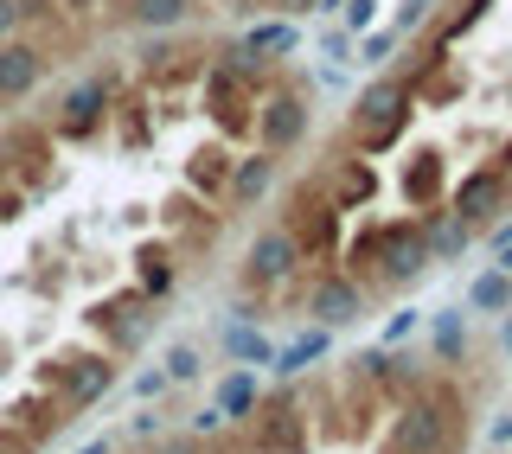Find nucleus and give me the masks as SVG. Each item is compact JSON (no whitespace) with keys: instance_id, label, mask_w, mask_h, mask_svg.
Listing matches in <instances>:
<instances>
[{"instance_id":"nucleus-1","label":"nucleus","mask_w":512,"mask_h":454,"mask_svg":"<svg viewBox=\"0 0 512 454\" xmlns=\"http://www.w3.org/2000/svg\"><path fill=\"white\" fill-rule=\"evenodd\" d=\"M461 442H468V410H461V397L448 391V384H429V391H416L404 403L384 454H461Z\"/></svg>"},{"instance_id":"nucleus-2","label":"nucleus","mask_w":512,"mask_h":454,"mask_svg":"<svg viewBox=\"0 0 512 454\" xmlns=\"http://www.w3.org/2000/svg\"><path fill=\"white\" fill-rule=\"evenodd\" d=\"M416 96L404 77H378V84L359 90V103H352V141H359V154H384L404 141V122H410Z\"/></svg>"},{"instance_id":"nucleus-3","label":"nucleus","mask_w":512,"mask_h":454,"mask_svg":"<svg viewBox=\"0 0 512 454\" xmlns=\"http://www.w3.org/2000/svg\"><path fill=\"white\" fill-rule=\"evenodd\" d=\"M282 231H288V243L301 250V263L333 256V243H340V205H333V192L320 186V180H314V186L301 180V186L282 199Z\"/></svg>"},{"instance_id":"nucleus-4","label":"nucleus","mask_w":512,"mask_h":454,"mask_svg":"<svg viewBox=\"0 0 512 454\" xmlns=\"http://www.w3.org/2000/svg\"><path fill=\"white\" fill-rule=\"evenodd\" d=\"M250 448L256 454H308V410L295 397L250 403Z\"/></svg>"},{"instance_id":"nucleus-5","label":"nucleus","mask_w":512,"mask_h":454,"mask_svg":"<svg viewBox=\"0 0 512 454\" xmlns=\"http://www.w3.org/2000/svg\"><path fill=\"white\" fill-rule=\"evenodd\" d=\"M308 122H314L308 96H295V90H269L263 103H256V122H250V135L263 141L269 154H288L295 141H308Z\"/></svg>"},{"instance_id":"nucleus-6","label":"nucleus","mask_w":512,"mask_h":454,"mask_svg":"<svg viewBox=\"0 0 512 454\" xmlns=\"http://www.w3.org/2000/svg\"><path fill=\"white\" fill-rule=\"evenodd\" d=\"M205 109H212V122L224 135H250V122H256L250 77H237L231 64H212V71H205Z\"/></svg>"},{"instance_id":"nucleus-7","label":"nucleus","mask_w":512,"mask_h":454,"mask_svg":"<svg viewBox=\"0 0 512 454\" xmlns=\"http://www.w3.org/2000/svg\"><path fill=\"white\" fill-rule=\"evenodd\" d=\"M39 384H45V391H58L64 410H90V403L116 384V365H109V359H58Z\"/></svg>"},{"instance_id":"nucleus-8","label":"nucleus","mask_w":512,"mask_h":454,"mask_svg":"<svg viewBox=\"0 0 512 454\" xmlns=\"http://www.w3.org/2000/svg\"><path fill=\"white\" fill-rule=\"evenodd\" d=\"M301 269V250L288 243V231L276 224V231H263L244 250V288H276V282H288V275Z\"/></svg>"},{"instance_id":"nucleus-9","label":"nucleus","mask_w":512,"mask_h":454,"mask_svg":"<svg viewBox=\"0 0 512 454\" xmlns=\"http://www.w3.org/2000/svg\"><path fill=\"white\" fill-rule=\"evenodd\" d=\"M109 103H116V90H109L103 77H90V84H77L71 96H64V109L52 116V128L64 141H84V135H96V128L109 122Z\"/></svg>"},{"instance_id":"nucleus-10","label":"nucleus","mask_w":512,"mask_h":454,"mask_svg":"<svg viewBox=\"0 0 512 454\" xmlns=\"http://www.w3.org/2000/svg\"><path fill=\"white\" fill-rule=\"evenodd\" d=\"M308 314L320 320V327H346V320H359V314H365V288L352 282V275L320 269V275H314V288H308Z\"/></svg>"},{"instance_id":"nucleus-11","label":"nucleus","mask_w":512,"mask_h":454,"mask_svg":"<svg viewBox=\"0 0 512 454\" xmlns=\"http://www.w3.org/2000/svg\"><path fill=\"white\" fill-rule=\"evenodd\" d=\"M506 192H512V173L506 167H474L468 180L455 186V218L461 224H487L506 205Z\"/></svg>"},{"instance_id":"nucleus-12","label":"nucleus","mask_w":512,"mask_h":454,"mask_svg":"<svg viewBox=\"0 0 512 454\" xmlns=\"http://www.w3.org/2000/svg\"><path fill=\"white\" fill-rule=\"evenodd\" d=\"M442 186H448L442 154H436V148H416V154L404 160V199L416 205V212H436V205H442Z\"/></svg>"},{"instance_id":"nucleus-13","label":"nucleus","mask_w":512,"mask_h":454,"mask_svg":"<svg viewBox=\"0 0 512 454\" xmlns=\"http://www.w3.org/2000/svg\"><path fill=\"white\" fill-rule=\"evenodd\" d=\"M39 77H45V52H39V45H0V103L32 96Z\"/></svg>"},{"instance_id":"nucleus-14","label":"nucleus","mask_w":512,"mask_h":454,"mask_svg":"<svg viewBox=\"0 0 512 454\" xmlns=\"http://www.w3.org/2000/svg\"><path fill=\"white\" fill-rule=\"evenodd\" d=\"M90 327L109 333L116 346H141V333H148V314H141L135 295H116V301H96V307H90Z\"/></svg>"},{"instance_id":"nucleus-15","label":"nucleus","mask_w":512,"mask_h":454,"mask_svg":"<svg viewBox=\"0 0 512 454\" xmlns=\"http://www.w3.org/2000/svg\"><path fill=\"white\" fill-rule=\"evenodd\" d=\"M186 186H192V192H212V199H218V192L231 186V154H224L218 141H212V148H199V154L186 160Z\"/></svg>"},{"instance_id":"nucleus-16","label":"nucleus","mask_w":512,"mask_h":454,"mask_svg":"<svg viewBox=\"0 0 512 454\" xmlns=\"http://www.w3.org/2000/svg\"><path fill=\"white\" fill-rule=\"evenodd\" d=\"M269 180H276V160H269V148L263 154H250V160H231V199H263L269 192Z\"/></svg>"},{"instance_id":"nucleus-17","label":"nucleus","mask_w":512,"mask_h":454,"mask_svg":"<svg viewBox=\"0 0 512 454\" xmlns=\"http://www.w3.org/2000/svg\"><path fill=\"white\" fill-rule=\"evenodd\" d=\"M135 275H141V295H167V288H173V250H167V243H141V250H135Z\"/></svg>"},{"instance_id":"nucleus-18","label":"nucleus","mask_w":512,"mask_h":454,"mask_svg":"<svg viewBox=\"0 0 512 454\" xmlns=\"http://www.w3.org/2000/svg\"><path fill=\"white\" fill-rule=\"evenodd\" d=\"M128 7V20L135 26H148V32H173L192 13V0H122Z\"/></svg>"},{"instance_id":"nucleus-19","label":"nucleus","mask_w":512,"mask_h":454,"mask_svg":"<svg viewBox=\"0 0 512 454\" xmlns=\"http://www.w3.org/2000/svg\"><path fill=\"white\" fill-rule=\"evenodd\" d=\"M468 307H480V314H506L512 307V269H487L480 282L468 288Z\"/></svg>"},{"instance_id":"nucleus-20","label":"nucleus","mask_w":512,"mask_h":454,"mask_svg":"<svg viewBox=\"0 0 512 454\" xmlns=\"http://www.w3.org/2000/svg\"><path fill=\"white\" fill-rule=\"evenodd\" d=\"M282 52H295V26H250L244 32V58L269 64V58H282Z\"/></svg>"},{"instance_id":"nucleus-21","label":"nucleus","mask_w":512,"mask_h":454,"mask_svg":"<svg viewBox=\"0 0 512 454\" xmlns=\"http://www.w3.org/2000/svg\"><path fill=\"white\" fill-rule=\"evenodd\" d=\"M378 192V173L365 167V160H346L340 167V192H333V205H340V212H352V205H365Z\"/></svg>"},{"instance_id":"nucleus-22","label":"nucleus","mask_w":512,"mask_h":454,"mask_svg":"<svg viewBox=\"0 0 512 454\" xmlns=\"http://www.w3.org/2000/svg\"><path fill=\"white\" fill-rule=\"evenodd\" d=\"M436 352H442V365H455L461 352H468V320H461V307H442L436 314Z\"/></svg>"},{"instance_id":"nucleus-23","label":"nucleus","mask_w":512,"mask_h":454,"mask_svg":"<svg viewBox=\"0 0 512 454\" xmlns=\"http://www.w3.org/2000/svg\"><path fill=\"white\" fill-rule=\"evenodd\" d=\"M423 243H429V256H455L461 243H468V224H461L455 212H448V218H429L423 224Z\"/></svg>"},{"instance_id":"nucleus-24","label":"nucleus","mask_w":512,"mask_h":454,"mask_svg":"<svg viewBox=\"0 0 512 454\" xmlns=\"http://www.w3.org/2000/svg\"><path fill=\"white\" fill-rule=\"evenodd\" d=\"M250 403H256V371H237V378H224L218 416H250Z\"/></svg>"},{"instance_id":"nucleus-25","label":"nucleus","mask_w":512,"mask_h":454,"mask_svg":"<svg viewBox=\"0 0 512 454\" xmlns=\"http://www.w3.org/2000/svg\"><path fill=\"white\" fill-rule=\"evenodd\" d=\"M320 352H327V333H308V339H295V346L276 359V371H282V378H295V371H308Z\"/></svg>"},{"instance_id":"nucleus-26","label":"nucleus","mask_w":512,"mask_h":454,"mask_svg":"<svg viewBox=\"0 0 512 454\" xmlns=\"http://www.w3.org/2000/svg\"><path fill=\"white\" fill-rule=\"evenodd\" d=\"M231 352L244 365H263V359H276V352H269V339L263 333H250V327H231Z\"/></svg>"},{"instance_id":"nucleus-27","label":"nucleus","mask_w":512,"mask_h":454,"mask_svg":"<svg viewBox=\"0 0 512 454\" xmlns=\"http://www.w3.org/2000/svg\"><path fill=\"white\" fill-rule=\"evenodd\" d=\"M199 371H205V365H199V352H192V346H173V352H167V378L186 384V378H199Z\"/></svg>"},{"instance_id":"nucleus-28","label":"nucleus","mask_w":512,"mask_h":454,"mask_svg":"<svg viewBox=\"0 0 512 454\" xmlns=\"http://www.w3.org/2000/svg\"><path fill=\"white\" fill-rule=\"evenodd\" d=\"M20 212H26V199H20V192H13V186H0V224H13Z\"/></svg>"},{"instance_id":"nucleus-29","label":"nucleus","mask_w":512,"mask_h":454,"mask_svg":"<svg viewBox=\"0 0 512 454\" xmlns=\"http://www.w3.org/2000/svg\"><path fill=\"white\" fill-rule=\"evenodd\" d=\"M256 7H263V13H314L320 0H256Z\"/></svg>"},{"instance_id":"nucleus-30","label":"nucleus","mask_w":512,"mask_h":454,"mask_svg":"<svg viewBox=\"0 0 512 454\" xmlns=\"http://www.w3.org/2000/svg\"><path fill=\"white\" fill-rule=\"evenodd\" d=\"M32 442H26V435L20 429H13V423H0V454H26Z\"/></svg>"},{"instance_id":"nucleus-31","label":"nucleus","mask_w":512,"mask_h":454,"mask_svg":"<svg viewBox=\"0 0 512 454\" xmlns=\"http://www.w3.org/2000/svg\"><path fill=\"white\" fill-rule=\"evenodd\" d=\"M346 26H352V32L372 26V0H352V7H346Z\"/></svg>"},{"instance_id":"nucleus-32","label":"nucleus","mask_w":512,"mask_h":454,"mask_svg":"<svg viewBox=\"0 0 512 454\" xmlns=\"http://www.w3.org/2000/svg\"><path fill=\"white\" fill-rule=\"evenodd\" d=\"M423 13H429V0H404V7H397V26H404V32H410L416 20H423Z\"/></svg>"},{"instance_id":"nucleus-33","label":"nucleus","mask_w":512,"mask_h":454,"mask_svg":"<svg viewBox=\"0 0 512 454\" xmlns=\"http://www.w3.org/2000/svg\"><path fill=\"white\" fill-rule=\"evenodd\" d=\"M384 52H391V32H372V39H365V64H378Z\"/></svg>"},{"instance_id":"nucleus-34","label":"nucleus","mask_w":512,"mask_h":454,"mask_svg":"<svg viewBox=\"0 0 512 454\" xmlns=\"http://www.w3.org/2000/svg\"><path fill=\"white\" fill-rule=\"evenodd\" d=\"M404 333H416V307H410V314H397V320H391V333H384V339H404Z\"/></svg>"},{"instance_id":"nucleus-35","label":"nucleus","mask_w":512,"mask_h":454,"mask_svg":"<svg viewBox=\"0 0 512 454\" xmlns=\"http://www.w3.org/2000/svg\"><path fill=\"white\" fill-rule=\"evenodd\" d=\"M20 26V0H0V32H13Z\"/></svg>"},{"instance_id":"nucleus-36","label":"nucleus","mask_w":512,"mask_h":454,"mask_svg":"<svg viewBox=\"0 0 512 454\" xmlns=\"http://www.w3.org/2000/svg\"><path fill=\"white\" fill-rule=\"evenodd\" d=\"M154 454H205V448H199V442H160Z\"/></svg>"},{"instance_id":"nucleus-37","label":"nucleus","mask_w":512,"mask_h":454,"mask_svg":"<svg viewBox=\"0 0 512 454\" xmlns=\"http://www.w3.org/2000/svg\"><path fill=\"white\" fill-rule=\"evenodd\" d=\"M493 442H512V416H506V423H493Z\"/></svg>"},{"instance_id":"nucleus-38","label":"nucleus","mask_w":512,"mask_h":454,"mask_svg":"<svg viewBox=\"0 0 512 454\" xmlns=\"http://www.w3.org/2000/svg\"><path fill=\"white\" fill-rule=\"evenodd\" d=\"M500 167H506V173H512V141H506V154H500Z\"/></svg>"},{"instance_id":"nucleus-39","label":"nucleus","mask_w":512,"mask_h":454,"mask_svg":"<svg viewBox=\"0 0 512 454\" xmlns=\"http://www.w3.org/2000/svg\"><path fill=\"white\" fill-rule=\"evenodd\" d=\"M84 454H109V442H90V448H84Z\"/></svg>"},{"instance_id":"nucleus-40","label":"nucleus","mask_w":512,"mask_h":454,"mask_svg":"<svg viewBox=\"0 0 512 454\" xmlns=\"http://www.w3.org/2000/svg\"><path fill=\"white\" fill-rule=\"evenodd\" d=\"M71 7H77V13H84V7H90V0H71Z\"/></svg>"},{"instance_id":"nucleus-41","label":"nucleus","mask_w":512,"mask_h":454,"mask_svg":"<svg viewBox=\"0 0 512 454\" xmlns=\"http://www.w3.org/2000/svg\"><path fill=\"white\" fill-rule=\"evenodd\" d=\"M506 346H512V320H506Z\"/></svg>"}]
</instances>
